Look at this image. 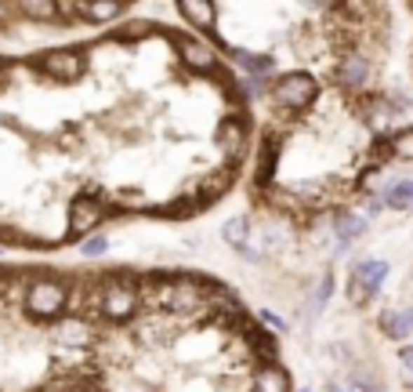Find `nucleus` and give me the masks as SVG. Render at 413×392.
<instances>
[{
  "instance_id": "a211bd4d",
  "label": "nucleus",
  "mask_w": 413,
  "mask_h": 392,
  "mask_svg": "<svg viewBox=\"0 0 413 392\" xmlns=\"http://www.w3.org/2000/svg\"><path fill=\"white\" fill-rule=\"evenodd\" d=\"M18 11L29 15V18H36V22L58 18V4H48V0H26V4H18Z\"/></svg>"
},
{
  "instance_id": "f3484780",
  "label": "nucleus",
  "mask_w": 413,
  "mask_h": 392,
  "mask_svg": "<svg viewBox=\"0 0 413 392\" xmlns=\"http://www.w3.org/2000/svg\"><path fill=\"white\" fill-rule=\"evenodd\" d=\"M113 204H116V211H152V204L145 200V192H138V189L113 192Z\"/></svg>"
},
{
  "instance_id": "7ed1b4c3",
  "label": "nucleus",
  "mask_w": 413,
  "mask_h": 392,
  "mask_svg": "<svg viewBox=\"0 0 413 392\" xmlns=\"http://www.w3.org/2000/svg\"><path fill=\"white\" fill-rule=\"evenodd\" d=\"M113 211H116V204H113V196H109V192H80V196H73V204H69V233L87 240V233L98 229Z\"/></svg>"
},
{
  "instance_id": "423d86ee",
  "label": "nucleus",
  "mask_w": 413,
  "mask_h": 392,
  "mask_svg": "<svg viewBox=\"0 0 413 392\" xmlns=\"http://www.w3.org/2000/svg\"><path fill=\"white\" fill-rule=\"evenodd\" d=\"M247 138H250V124H247V113H229L222 124H217V149L225 152V160L229 164H239L243 160V152H247Z\"/></svg>"
},
{
  "instance_id": "f03ea898",
  "label": "nucleus",
  "mask_w": 413,
  "mask_h": 392,
  "mask_svg": "<svg viewBox=\"0 0 413 392\" xmlns=\"http://www.w3.org/2000/svg\"><path fill=\"white\" fill-rule=\"evenodd\" d=\"M69 305V280H58V276H40L29 280L26 287V313L33 320H58Z\"/></svg>"
},
{
  "instance_id": "dca6fc26",
  "label": "nucleus",
  "mask_w": 413,
  "mask_h": 392,
  "mask_svg": "<svg viewBox=\"0 0 413 392\" xmlns=\"http://www.w3.org/2000/svg\"><path fill=\"white\" fill-rule=\"evenodd\" d=\"M178 15H185V18H189V26L210 30V22H214L217 8H214V4H196V0H182V4H178Z\"/></svg>"
},
{
  "instance_id": "20e7f679",
  "label": "nucleus",
  "mask_w": 413,
  "mask_h": 392,
  "mask_svg": "<svg viewBox=\"0 0 413 392\" xmlns=\"http://www.w3.org/2000/svg\"><path fill=\"white\" fill-rule=\"evenodd\" d=\"M388 261L384 258H363L348 269V298L356 305H370L381 294V283L388 280Z\"/></svg>"
},
{
  "instance_id": "4468645a",
  "label": "nucleus",
  "mask_w": 413,
  "mask_h": 392,
  "mask_svg": "<svg viewBox=\"0 0 413 392\" xmlns=\"http://www.w3.org/2000/svg\"><path fill=\"white\" fill-rule=\"evenodd\" d=\"M254 392H290V378H287V370H283L279 363L261 367L257 374H254Z\"/></svg>"
},
{
  "instance_id": "f257e3e1",
  "label": "nucleus",
  "mask_w": 413,
  "mask_h": 392,
  "mask_svg": "<svg viewBox=\"0 0 413 392\" xmlns=\"http://www.w3.org/2000/svg\"><path fill=\"white\" fill-rule=\"evenodd\" d=\"M319 98V84L309 73H287L269 84V102L276 113H304Z\"/></svg>"
},
{
  "instance_id": "9d476101",
  "label": "nucleus",
  "mask_w": 413,
  "mask_h": 392,
  "mask_svg": "<svg viewBox=\"0 0 413 392\" xmlns=\"http://www.w3.org/2000/svg\"><path fill=\"white\" fill-rule=\"evenodd\" d=\"M55 338H58L62 345H69V348H83V345L95 341V323L83 320V316H65V320L55 327Z\"/></svg>"
},
{
  "instance_id": "aec40b11",
  "label": "nucleus",
  "mask_w": 413,
  "mask_h": 392,
  "mask_svg": "<svg viewBox=\"0 0 413 392\" xmlns=\"http://www.w3.org/2000/svg\"><path fill=\"white\" fill-rule=\"evenodd\" d=\"M109 251V240L105 236H87V240H80V254L83 258H102Z\"/></svg>"
},
{
  "instance_id": "393cba45",
  "label": "nucleus",
  "mask_w": 413,
  "mask_h": 392,
  "mask_svg": "<svg viewBox=\"0 0 413 392\" xmlns=\"http://www.w3.org/2000/svg\"><path fill=\"white\" fill-rule=\"evenodd\" d=\"M326 392H348V385H341V381H326Z\"/></svg>"
},
{
  "instance_id": "b1692460",
  "label": "nucleus",
  "mask_w": 413,
  "mask_h": 392,
  "mask_svg": "<svg viewBox=\"0 0 413 392\" xmlns=\"http://www.w3.org/2000/svg\"><path fill=\"white\" fill-rule=\"evenodd\" d=\"M399 360L406 367V385H413V345H399Z\"/></svg>"
},
{
  "instance_id": "ddd939ff",
  "label": "nucleus",
  "mask_w": 413,
  "mask_h": 392,
  "mask_svg": "<svg viewBox=\"0 0 413 392\" xmlns=\"http://www.w3.org/2000/svg\"><path fill=\"white\" fill-rule=\"evenodd\" d=\"M334 233H337L341 244H352V240L366 236V218L344 207V211H337V214H334Z\"/></svg>"
},
{
  "instance_id": "6e6552de",
  "label": "nucleus",
  "mask_w": 413,
  "mask_h": 392,
  "mask_svg": "<svg viewBox=\"0 0 413 392\" xmlns=\"http://www.w3.org/2000/svg\"><path fill=\"white\" fill-rule=\"evenodd\" d=\"M250 218L247 214H239V218H229V222H225V229H222V240H225V244L239 254V258H247L250 261V266H257V261H261V251L250 244Z\"/></svg>"
},
{
  "instance_id": "bb28decb",
  "label": "nucleus",
  "mask_w": 413,
  "mask_h": 392,
  "mask_svg": "<svg viewBox=\"0 0 413 392\" xmlns=\"http://www.w3.org/2000/svg\"><path fill=\"white\" fill-rule=\"evenodd\" d=\"M297 392H309V388H297Z\"/></svg>"
},
{
  "instance_id": "0eeeda50",
  "label": "nucleus",
  "mask_w": 413,
  "mask_h": 392,
  "mask_svg": "<svg viewBox=\"0 0 413 392\" xmlns=\"http://www.w3.org/2000/svg\"><path fill=\"white\" fill-rule=\"evenodd\" d=\"M170 40H174V48H178L182 62L189 65L192 73H210L214 65H217V58H214V51H210V44L196 40V37H182V33H170Z\"/></svg>"
},
{
  "instance_id": "a878e982",
  "label": "nucleus",
  "mask_w": 413,
  "mask_h": 392,
  "mask_svg": "<svg viewBox=\"0 0 413 392\" xmlns=\"http://www.w3.org/2000/svg\"><path fill=\"white\" fill-rule=\"evenodd\" d=\"M8 15H11V4H0V26L8 22Z\"/></svg>"
},
{
  "instance_id": "f8f14e48",
  "label": "nucleus",
  "mask_w": 413,
  "mask_h": 392,
  "mask_svg": "<svg viewBox=\"0 0 413 392\" xmlns=\"http://www.w3.org/2000/svg\"><path fill=\"white\" fill-rule=\"evenodd\" d=\"M377 327L391 338V341H406L413 334V309H399V313H381Z\"/></svg>"
},
{
  "instance_id": "6ab92c4d",
  "label": "nucleus",
  "mask_w": 413,
  "mask_h": 392,
  "mask_svg": "<svg viewBox=\"0 0 413 392\" xmlns=\"http://www.w3.org/2000/svg\"><path fill=\"white\" fill-rule=\"evenodd\" d=\"M152 33V26L149 22H130V26H123V30H113L109 37L113 40H142V37H149Z\"/></svg>"
},
{
  "instance_id": "39448f33",
  "label": "nucleus",
  "mask_w": 413,
  "mask_h": 392,
  "mask_svg": "<svg viewBox=\"0 0 413 392\" xmlns=\"http://www.w3.org/2000/svg\"><path fill=\"white\" fill-rule=\"evenodd\" d=\"M83 55L76 48H65V51H43L36 58H29V70H36L40 77H48V80H62V84H69V80H80L83 77Z\"/></svg>"
},
{
  "instance_id": "4be33fe9",
  "label": "nucleus",
  "mask_w": 413,
  "mask_h": 392,
  "mask_svg": "<svg viewBox=\"0 0 413 392\" xmlns=\"http://www.w3.org/2000/svg\"><path fill=\"white\" fill-rule=\"evenodd\" d=\"M257 323H261V327H269L272 334H283V331H287V323H283L276 313H269V309H261V313H257Z\"/></svg>"
},
{
  "instance_id": "412c9836",
  "label": "nucleus",
  "mask_w": 413,
  "mask_h": 392,
  "mask_svg": "<svg viewBox=\"0 0 413 392\" xmlns=\"http://www.w3.org/2000/svg\"><path fill=\"white\" fill-rule=\"evenodd\" d=\"M330 294H334V276L323 273V283L316 287V298H312V309H323V305L330 301Z\"/></svg>"
},
{
  "instance_id": "5701e85b",
  "label": "nucleus",
  "mask_w": 413,
  "mask_h": 392,
  "mask_svg": "<svg viewBox=\"0 0 413 392\" xmlns=\"http://www.w3.org/2000/svg\"><path fill=\"white\" fill-rule=\"evenodd\" d=\"M348 392H384V388L374 385L366 374H352V378H348Z\"/></svg>"
},
{
  "instance_id": "1a4fd4ad",
  "label": "nucleus",
  "mask_w": 413,
  "mask_h": 392,
  "mask_svg": "<svg viewBox=\"0 0 413 392\" xmlns=\"http://www.w3.org/2000/svg\"><path fill=\"white\" fill-rule=\"evenodd\" d=\"M334 77H337L341 87H352L356 95L366 91V84H370V58H366L363 51H356V48H352V51H344Z\"/></svg>"
},
{
  "instance_id": "2eb2a0df",
  "label": "nucleus",
  "mask_w": 413,
  "mask_h": 392,
  "mask_svg": "<svg viewBox=\"0 0 413 392\" xmlns=\"http://www.w3.org/2000/svg\"><path fill=\"white\" fill-rule=\"evenodd\" d=\"M236 65H243V70L254 77V80H269L276 73V58L272 55H254V51H236L232 55Z\"/></svg>"
},
{
  "instance_id": "9b49d317",
  "label": "nucleus",
  "mask_w": 413,
  "mask_h": 392,
  "mask_svg": "<svg viewBox=\"0 0 413 392\" xmlns=\"http://www.w3.org/2000/svg\"><path fill=\"white\" fill-rule=\"evenodd\" d=\"M236 171H239V164H222V167H214V171H207L203 178H200V189H203V196L214 204V196H225L229 189H232V182H236Z\"/></svg>"
}]
</instances>
